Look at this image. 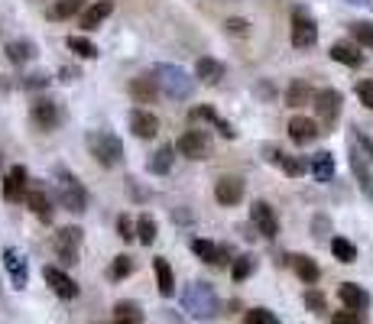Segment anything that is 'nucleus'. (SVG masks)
Wrapping results in <instances>:
<instances>
[{
	"label": "nucleus",
	"instance_id": "obj_3",
	"mask_svg": "<svg viewBox=\"0 0 373 324\" xmlns=\"http://www.w3.org/2000/svg\"><path fill=\"white\" fill-rule=\"evenodd\" d=\"M153 78L159 81V91L172 101H188L192 91H195V78L188 75L185 69H178V65H156L153 69Z\"/></svg>",
	"mask_w": 373,
	"mask_h": 324
},
{
	"label": "nucleus",
	"instance_id": "obj_47",
	"mask_svg": "<svg viewBox=\"0 0 373 324\" xmlns=\"http://www.w3.org/2000/svg\"><path fill=\"white\" fill-rule=\"evenodd\" d=\"M46 85H49L46 75H30V81H26V88H46Z\"/></svg>",
	"mask_w": 373,
	"mask_h": 324
},
{
	"label": "nucleus",
	"instance_id": "obj_40",
	"mask_svg": "<svg viewBox=\"0 0 373 324\" xmlns=\"http://www.w3.org/2000/svg\"><path fill=\"white\" fill-rule=\"evenodd\" d=\"M68 49L75 52V55H81V59H94L98 55V46L91 39H85V36H68Z\"/></svg>",
	"mask_w": 373,
	"mask_h": 324
},
{
	"label": "nucleus",
	"instance_id": "obj_30",
	"mask_svg": "<svg viewBox=\"0 0 373 324\" xmlns=\"http://www.w3.org/2000/svg\"><path fill=\"white\" fill-rule=\"evenodd\" d=\"M7 59L13 62V65H26L30 59H36V46L30 43V39H13V43H7Z\"/></svg>",
	"mask_w": 373,
	"mask_h": 324
},
{
	"label": "nucleus",
	"instance_id": "obj_28",
	"mask_svg": "<svg viewBox=\"0 0 373 324\" xmlns=\"http://www.w3.org/2000/svg\"><path fill=\"white\" fill-rule=\"evenodd\" d=\"M315 101V91L308 81H302V78H296L292 85L286 88V104L289 107H302V104H312Z\"/></svg>",
	"mask_w": 373,
	"mask_h": 324
},
{
	"label": "nucleus",
	"instance_id": "obj_32",
	"mask_svg": "<svg viewBox=\"0 0 373 324\" xmlns=\"http://www.w3.org/2000/svg\"><path fill=\"white\" fill-rule=\"evenodd\" d=\"M176 162V146H159L153 156H150V172L153 175H166Z\"/></svg>",
	"mask_w": 373,
	"mask_h": 324
},
{
	"label": "nucleus",
	"instance_id": "obj_45",
	"mask_svg": "<svg viewBox=\"0 0 373 324\" xmlns=\"http://www.w3.org/2000/svg\"><path fill=\"white\" fill-rule=\"evenodd\" d=\"M117 237L120 240H136V227H133V221H130L127 214L117 221Z\"/></svg>",
	"mask_w": 373,
	"mask_h": 324
},
{
	"label": "nucleus",
	"instance_id": "obj_17",
	"mask_svg": "<svg viewBox=\"0 0 373 324\" xmlns=\"http://www.w3.org/2000/svg\"><path fill=\"white\" fill-rule=\"evenodd\" d=\"M127 91L136 104H153L156 94H159V81L153 78V72H150V75H136L133 81H130Z\"/></svg>",
	"mask_w": 373,
	"mask_h": 324
},
{
	"label": "nucleus",
	"instance_id": "obj_44",
	"mask_svg": "<svg viewBox=\"0 0 373 324\" xmlns=\"http://www.w3.org/2000/svg\"><path fill=\"white\" fill-rule=\"evenodd\" d=\"M224 29H228L230 36H247V33H250V23H247V20H240V17H230L228 23H224Z\"/></svg>",
	"mask_w": 373,
	"mask_h": 324
},
{
	"label": "nucleus",
	"instance_id": "obj_27",
	"mask_svg": "<svg viewBox=\"0 0 373 324\" xmlns=\"http://www.w3.org/2000/svg\"><path fill=\"white\" fill-rule=\"evenodd\" d=\"M195 75L202 78L204 85H218L221 78H224V65H221L218 59H211V55H202L195 65Z\"/></svg>",
	"mask_w": 373,
	"mask_h": 324
},
{
	"label": "nucleus",
	"instance_id": "obj_49",
	"mask_svg": "<svg viewBox=\"0 0 373 324\" xmlns=\"http://www.w3.org/2000/svg\"><path fill=\"white\" fill-rule=\"evenodd\" d=\"M348 4H354V7H367V10H373V0H348Z\"/></svg>",
	"mask_w": 373,
	"mask_h": 324
},
{
	"label": "nucleus",
	"instance_id": "obj_33",
	"mask_svg": "<svg viewBox=\"0 0 373 324\" xmlns=\"http://www.w3.org/2000/svg\"><path fill=\"white\" fill-rule=\"evenodd\" d=\"M114 321L117 324H143V308L136 302H117L114 305Z\"/></svg>",
	"mask_w": 373,
	"mask_h": 324
},
{
	"label": "nucleus",
	"instance_id": "obj_22",
	"mask_svg": "<svg viewBox=\"0 0 373 324\" xmlns=\"http://www.w3.org/2000/svg\"><path fill=\"white\" fill-rule=\"evenodd\" d=\"M23 201H26V208L39 217V221H52V198L46 195L43 188H30Z\"/></svg>",
	"mask_w": 373,
	"mask_h": 324
},
{
	"label": "nucleus",
	"instance_id": "obj_29",
	"mask_svg": "<svg viewBox=\"0 0 373 324\" xmlns=\"http://www.w3.org/2000/svg\"><path fill=\"white\" fill-rule=\"evenodd\" d=\"M188 117H192V120H202V123H214L221 137L234 140V127H230V123H224V120H221L218 114L211 111V107H204V104H202V107H192V114H188Z\"/></svg>",
	"mask_w": 373,
	"mask_h": 324
},
{
	"label": "nucleus",
	"instance_id": "obj_12",
	"mask_svg": "<svg viewBox=\"0 0 373 324\" xmlns=\"http://www.w3.org/2000/svg\"><path fill=\"white\" fill-rule=\"evenodd\" d=\"M78 250H81V227H62L55 234V253L65 263H78Z\"/></svg>",
	"mask_w": 373,
	"mask_h": 324
},
{
	"label": "nucleus",
	"instance_id": "obj_31",
	"mask_svg": "<svg viewBox=\"0 0 373 324\" xmlns=\"http://www.w3.org/2000/svg\"><path fill=\"white\" fill-rule=\"evenodd\" d=\"M308 169H312V175L318 182H331L334 179V156L331 153H315L312 162H308Z\"/></svg>",
	"mask_w": 373,
	"mask_h": 324
},
{
	"label": "nucleus",
	"instance_id": "obj_5",
	"mask_svg": "<svg viewBox=\"0 0 373 324\" xmlns=\"http://www.w3.org/2000/svg\"><path fill=\"white\" fill-rule=\"evenodd\" d=\"M55 198L62 201V208L75 214H85L88 211V191L85 185L65 169H55Z\"/></svg>",
	"mask_w": 373,
	"mask_h": 324
},
{
	"label": "nucleus",
	"instance_id": "obj_50",
	"mask_svg": "<svg viewBox=\"0 0 373 324\" xmlns=\"http://www.w3.org/2000/svg\"><path fill=\"white\" fill-rule=\"evenodd\" d=\"M62 75H65V81H72V78H78V69H65Z\"/></svg>",
	"mask_w": 373,
	"mask_h": 324
},
{
	"label": "nucleus",
	"instance_id": "obj_10",
	"mask_svg": "<svg viewBox=\"0 0 373 324\" xmlns=\"http://www.w3.org/2000/svg\"><path fill=\"white\" fill-rule=\"evenodd\" d=\"M43 276H46V282H49V289L59 295V299H78V282L72 279L68 273H62L59 266H46L43 269Z\"/></svg>",
	"mask_w": 373,
	"mask_h": 324
},
{
	"label": "nucleus",
	"instance_id": "obj_38",
	"mask_svg": "<svg viewBox=\"0 0 373 324\" xmlns=\"http://www.w3.org/2000/svg\"><path fill=\"white\" fill-rule=\"evenodd\" d=\"M156 234H159V227H156V221L150 217V214H143L140 221H136V240L143 243V247H150L156 240Z\"/></svg>",
	"mask_w": 373,
	"mask_h": 324
},
{
	"label": "nucleus",
	"instance_id": "obj_7",
	"mask_svg": "<svg viewBox=\"0 0 373 324\" xmlns=\"http://www.w3.org/2000/svg\"><path fill=\"white\" fill-rule=\"evenodd\" d=\"M315 114L322 120L325 127H331L334 120L341 117V91L338 88H322V91H315Z\"/></svg>",
	"mask_w": 373,
	"mask_h": 324
},
{
	"label": "nucleus",
	"instance_id": "obj_34",
	"mask_svg": "<svg viewBox=\"0 0 373 324\" xmlns=\"http://www.w3.org/2000/svg\"><path fill=\"white\" fill-rule=\"evenodd\" d=\"M78 13H85V0H55L49 10L52 20H72Z\"/></svg>",
	"mask_w": 373,
	"mask_h": 324
},
{
	"label": "nucleus",
	"instance_id": "obj_19",
	"mask_svg": "<svg viewBox=\"0 0 373 324\" xmlns=\"http://www.w3.org/2000/svg\"><path fill=\"white\" fill-rule=\"evenodd\" d=\"M338 299L344 308H351V311H367V305H370V295H367L357 282H344L338 289Z\"/></svg>",
	"mask_w": 373,
	"mask_h": 324
},
{
	"label": "nucleus",
	"instance_id": "obj_43",
	"mask_svg": "<svg viewBox=\"0 0 373 324\" xmlns=\"http://www.w3.org/2000/svg\"><path fill=\"white\" fill-rule=\"evenodd\" d=\"M357 97L367 111H373V81H357Z\"/></svg>",
	"mask_w": 373,
	"mask_h": 324
},
{
	"label": "nucleus",
	"instance_id": "obj_41",
	"mask_svg": "<svg viewBox=\"0 0 373 324\" xmlns=\"http://www.w3.org/2000/svg\"><path fill=\"white\" fill-rule=\"evenodd\" d=\"M244 324H280V318L273 315L270 308H250L244 315Z\"/></svg>",
	"mask_w": 373,
	"mask_h": 324
},
{
	"label": "nucleus",
	"instance_id": "obj_21",
	"mask_svg": "<svg viewBox=\"0 0 373 324\" xmlns=\"http://www.w3.org/2000/svg\"><path fill=\"white\" fill-rule=\"evenodd\" d=\"M266 153H270V162H276L286 175H292V179H299V175H306V162L302 159H296V156H289V153H282V149H276V146H266Z\"/></svg>",
	"mask_w": 373,
	"mask_h": 324
},
{
	"label": "nucleus",
	"instance_id": "obj_20",
	"mask_svg": "<svg viewBox=\"0 0 373 324\" xmlns=\"http://www.w3.org/2000/svg\"><path fill=\"white\" fill-rule=\"evenodd\" d=\"M289 137H292V143L308 146L318 137V123H315L312 117H292L289 120Z\"/></svg>",
	"mask_w": 373,
	"mask_h": 324
},
{
	"label": "nucleus",
	"instance_id": "obj_48",
	"mask_svg": "<svg viewBox=\"0 0 373 324\" xmlns=\"http://www.w3.org/2000/svg\"><path fill=\"white\" fill-rule=\"evenodd\" d=\"M315 237H325V231H328V221H325V217H315Z\"/></svg>",
	"mask_w": 373,
	"mask_h": 324
},
{
	"label": "nucleus",
	"instance_id": "obj_35",
	"mask_svg": "<svg viewBox=\"0 0 373 324\" xmlns=\"http://www.w3.org/2000/svg\"><path fill=\"white\" fill-rule=\"evenodd\" d=\"M331 253L338 263H357V247L344 237H331Z\"/></svg>",
	"mask_w": 373,
	"mask_h": 324
},
{
	"label": "nucleus",
	"instance_id": "obj_18",
	"mask_svg": "<svg viewBox=\"0 0 373 324\" xmlns=\"http://www.w3.org/2000/svg\"><path fill=\"white\" fill-rule=\"evenodd\" d=\"M4 266H7V273H10V279H13V285H17V289H26V282H30V269H26V259L13 247L4 250Z\"/></svg>",
	"mask_w": 373,
	"mask_h": 324
},
{
	"label": "nucleus",
	"instance_id": "obj_24",
	"mask_svg": "<svg viewBox=\"0 0 373 324\" xmlns=\"http://www.w3.org/2000/svg\"><path fill=\"white\" fill-rule=\"evenodd\" d=\"M110 13H114V0H98V4H91V7L81 13V29H98Z\"/></svg>",
	"mask_w": 373,
	"mask_h": 324
},
{
	"label": "nucleus",
	"instance_id": "obj_6",
	"mask_svg": "<svg viewBox=\"0 0 373 324\" xmlns=\"http://www.w3.org/2000/svg\"><path fill=\"white\" fill-rule=\"evenodd\" d=\"M318 43V26H315V17L306 7L292 10V46L296 49H312Z\"/></svg>",
	"mask_w": 373,
	"mask_h": 324
},
{
	"label": "nucleus",
	"instance_id": "obj_1",
	"mask_svg": "<svg viewBox=\"0 0 373 324\" xmlns=\"http://www.w3.org/2000/svg\"><path fill=\"white\" fill-rule=\"evenodd\" d=\"M182 308L195 318H214L221 315V302L211 282H188L182 289Z\"/></svg>",
	"mask_w": 373,
	"mask_h": 324
},
{
	"label": "nucleus",
	"instance_id": "obj_13",
	"mask_svg": "<svg viewBox=\"0 0 373 324\" xmlns=\"http://www.w3.org/2000/svg\"><path fill=\"white\" fill-rule=\"evenodd\" d=\"M30 120H33L36 130H55V123H59V107L49 101V97H36L33 101V111H30Z\"/></svg>",
	"mask_w": 373,
	"mask_h": 324
},
{
	"label": "nucleus",
	"instance_id": "obj_2",
	"mask_svg": "<svg viewBox=\"0 0 373 324\" xmlns=\"http://www.w3.org/2000/svg\"><path fill=\"white\" fill-rule=\"evenodd\" d=\"M351 169L364 188V195L373 198V140L364 133H351Z\"/></svg>",
	"mask_w": 373,
	"mask_h": 324
},
{
	"label": "nucleus",
	"instance_id": "obj_42",
	"mask_svg": "<svg viewBox=\"0 0 373 324\" xmlns=\"http://www.w3.org/2000/svg\"><path fill=\"white\" fill-rule=\"evenodd\" d=\"M331 324H364V315L344 308V311H334V315H331Z\"/></svg>",
	"mask_w": 373,
	"mask_h": 324
},
{
	"label": "nucleus",
	"instance_id": "obj_23",
	"mask_svg": "<svg viewBox=\"0 0 373 324\" xmlns=\"http://www.w3.org/2000/svg\"><path fill=\"white\" fill-rule=\"evenodd\" d=\"M328 55L334 62H341V65H348V69H357V65L364 62V52H360V46H357V43H334Z\"/></svg>",
	"mask_w": 373,
	"mask_h": 324
},
{
	"label": "nucleus",
	"instance_id": "obj_16",
	"mask_svg": "<svg viewBox=\"0 0 373 324\" xmlns=\"http://www.w3.org/2000/svg\"><path fill=\"white\" fill-rule=\"evenodd\" d=\"M130 130H133V137H140V140H153L156 133H159V117L143 111V107H136V111L130 114Z\"/></svg>",
	"mask_w": 373,
	"mask_h": 324
},
{
	"label": "nucleus",
	"instance_id": "obj_25",
	"mask_svg": "<svg viewBox=\"0 0 373 324\" xmlns=\"http://www.w3.org/2000/svg\"><path fill=\"white\" fill-rule=\"evenodd\" d=\"M153 269H156V282H159V295H176V276H172V266L169 259H162V256H156L153 259Z\"/></svg>",
	"mask_w": 373,
	"mask_h": 324
},
{
	"label": "nucleus",
	"instance_id": "obj_14",
	"mask_svg": "<svg viewBox=\"0 0 373 324\" xmlns=\"http://www.w3.org/2000/svg\"><path fill=\"white\" fill-rule=\"evenodd\" d=\"M214 198H218V205L224 208H234L244 201V182L234 179V175H224V179H218V185H214Z\"/></svg>",
	"mask_w": 373,
	"mask_h": 324
},
{
	"label": "nucleus",
	"instance_id": "obj_26",
	"mask_svg": "<svg viewBox=\"0 0 373 324\" xmlns=\"http://www.w3.org/2000/svg\"><path fill=\"white\" fill-rule=\"evenodd\" d=\"M289 263H292V269H296V276L306 285H315L318 282V276H322V269L315 266V259H308V256H302V253H296V256H289Z\"/></svg>",
	"mask_w": 373,
	"mask_h": 324
},
{
	"label": "nucleus",
	"instance_id": "obj_37",
	"mask_svg": "<svg viewBox=\"0 0 373 324\" xmlns=\"http://www.w3.org/2000/svg\"><path fill=\"white\" fill-rule=\"evenodd\" d=\"M351 36H354V43L360 49H373V23H367V20L351 23Z\"/></svg>",
	"mask_w": 373,
	"mask_h": 324
},
{
	"label": "nucleus",
	"instance_id": "obj_36",
	"mask_svg": "<svg viewBox=\"0 0 373 324\" xmlns=\"http://www.w3.org/2000/svg\"><path fill=\"white\" fill-rule=\"evenodd\" d=\"M254 269H256V259H254V256H237V259L230 263V279H234V282H244V279H250V276H254Z\"/></svg>",
	"mask_w": 373,
	"mask_h": 324
},
{
	"label": "nucleus",
	"instance_id": "obj_11",
	"mask_svg": "<svg viewBox=\"0 0 373 324\" xmlns=\"http://www.w3.org/2000/svg\"><path fill=\"white\" fill-rule=\"evenodd\" d=\"M192 253L202 259V263H208V266H228V263H234L230 259V250L228 247H218V243H211V240H192Z\"/></svg>",
	"mask_w": 373,
	"mask_h": 324
},
{
	"label": "nucleus",
	"instance_id": "obj_46",
	"mask_svg": "<svg viewBox=\"0 0 373 324\" xmlns=\"http://www.w3.org/2000/svg\"><path fill=\"white\" fill-rule=\"evenodd\" d=\"M306 305L312 308V311H325V295L318 289H308L306 292Z\"/></svg>",
	"mask_w": 373,
	"mask_h": 324
},
{
	"label": "nucleus",
	"instance_id": "obj_4",
	"mask_svg": "<svg viewBox=\"0 0 373 324\" xmlns=\"http://www.w3.org/2000/svg\"><path fill=\"white\" fill-rule=\"evenodd\" d=\"M88 153L101 162L104 169H117L124 162V143L107 130H91L88 133Z\"/></svg>",
	"mask_w": 373,
	"mask_h": 324
},
{
	"label": "nucleus",
	"instance_id": "obj_9",
	"mask_svg": "<svg viewBox=\"0 0 373 324\" xmlns=\"http://www.w3.org/2000/svg\"><path fill=\"white\" fill-rule=\"evenodd\" d=\"M250 221H254V227L263 234L266 240H273L276 234H280V217H276V211H273L266 201H254V208H250Z\"/></svg>",
	"mask_w": 373,
	"mask_h": 324
},
{
	"label": "nucleus",
	"instance_id": "obj_39",
	"mask_svg": "<svg viewBox=\"0 0 373 324\" xmlns=\"http://www.w3.org/2000/svg\"><path fill=\"white\" fill-rule=\"evenodd\" d=\"M130 273H133V259H130V256H114V263L107 266V279L110 282L127 279Z\"/></svg>",
	"mask_w": 373,
	"mask_h": 324
},
{
	"label": "nucleus",
	"instance_id": "obj_15",
	"mask_svg": "<svg viewBox=\"0 0 373 324\" xmlns=\"http://www.w3.org/2000/svg\"><path fill=\"white\" fill-rule=\"evenodd\" d=\"M26 182H30V172L23 169V166H13V169L7 172V179H4V198H7L10 205H17L20 198H26Z\"/></svg>",
	"mask_w": 373,
	"mask_h": 324
},
{
	"label": "nucleus",
	"instance_id": "obj_8",
	"mask_svg": "<svg viewBox=\"0 0 373 324\" xmlns=\"http://www.w3.org/2000/svg\"><path fill=\"white\" fill-rule=\"evenodd\" d=\"M176 149L185 156V159H208V153H211V140H208V133H202V130H188V133L178 137Z\"/></svg>",
	"mask_w": 373,
	"mask_h": 324
}]
</instances>
